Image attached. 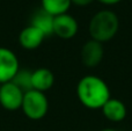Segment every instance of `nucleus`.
I'll return each instance as SVG.
<instances>
[{"instance_id":"1","label":"nucleus","mask_w":132,"mask_h":131,"mask_svg":"<svg viewBox=\"0 0 132 131\" xmlns=\"http://www.w3.org/2000/svg\"><path fill=\"white\" fill-rule=\"evenodd\" d=\"M77 96L86 108L101 109L110 99V89L103 79L96 76H86L78 83Z\"/></svg>"},{"instance_id":"2","label":"nucleus","mask_w":132,"mask_h":131,"mask_svg":"<svg viewBox=\"0 0 132 131\" xmlns=\"http://www.w3.org/2000/svg\"><path fill=\"white\" fill-rule=\"evenodd\" d=\"M119 29V20L115 12L103 9L94 14L89 22V35L92 39L104 43L116 36Z\"/></svg>"},{"instance_id":"3","label":"nucleus","mask_w":132,"mask_h":131,"mask_svg":"<svg viewBox=\"0 0 132 131\" xmlns=\"http://www.w3.org/2000/svg\"><path fill=\"white\" fill-rule=\"evenodd\" d=\"M23 114L30 120H41L46 115L49 109L48 97L44 93L30 89L24 93L21 104Z\"/></svg>"},{"instance_id":"4","label":"nucleus","mask_w":132,"mask_h":131,"mask_svg":"<svg viewBox=\"0 0 132 131\" xmlns=\"http://www.w3.org/2000/svg\"><path fill=\"white\" fill-rule=\"evenodd\" d=\"M24 92L18 87L13 81L1 84L0 87V104L7 110H18L21 108Z\"/></svg>"},{"instance_id":"5","label":"nucleus","mask_w":132,"mask_h":131,"mask_svg":"<svg viewBox=\"0 0 132 131\" xmlns=\"http://www.w3.org/2000/svg\"><path fill=\"white\" fill-rule=\"evenodd\" d=\"M19 70V59L15 53L9 49L0 46V84L12 81Z\"/></svg>"},{"instance_id":"6","label":"nucleus","mask_w":132,"mask_h":131,"mask_svg":"<svg viewBox=\"0 0 132 131\" xmlns=\"http://www.w3.org/2000/svg\"><path fill=\"white\" fill-rule=\"evenodd\" d=\"M79 24L77 20L68 13L53 16L52 34L62 39H71L77 35Z\"/></svg>"},{"instance_id":"7","label":"nucleus","mask_w":132,"mask_h":131,"mask_svg":"<svg viewBox=\"0 0 132 131\" xmlns=\"http://www.w3.org/2000/svg\"><path fill=\"white\" fill-rule=\"evenodd\" d=\"M104 48L103 43H100L94 39H89L84 44L81 49L82 64L87 67H96L103 59Z\"/></svg>"},{"instance_id":"8","label":"nucleus","mask_w":132,"mask_h":131,"mask_svg":"<svg viewBox=\"0 0 132 131\" xmlns=\"http://www.w3.org/2000/svg\"><path fill=\"white\" fill-rule=\"evenodd\" d=\"M45 37L46 36L38 28L30 24L22 29V31L20 32L19 42H20V45L26 50H35L43 43Z\"/></svg>"},{"instance_id":"9","label":"nucleus","mask_w":132,"mask_h":131,"mask_svg":"<svg viewBox=\"0 0 132 131\" xmlns=\"http://www.w3.org/2000/svg\"><path fill=\"white\" fill-rule=\"evenodd\" d=\"M55 84V76L49 69L41 67L31 72V88L38 92H46Z\"/></svg>"},{"instance_id":"10","label":"nucleus","mask_w":132,"mask_h":131,"mask_svg":"<svg viewBox=\"0 0 132 131\" xmlns=\"http://www.w3.org/2000/svg\"><path fill=\"white\" fill-rule=\"evenodd\" d=\"M102 114L110 122H121L126 117V107L124 102L118 99L110 97L101 108Z\"/></svg>"},{"instance_id":"11","label":"nucleus","mask_w":132,"mask_h":131,"mask_svg":"<svg viewBox=\"0 0 132 131\" xmlns=\"http://www.w3.org/2000/svg\"><path fill=\"white\" fill-rule=\"evenodd\" d=\"M31 26L38 28L45 36L52 34V26H53V16L46 13L45 11L41 9L34 15L31 20Z\"/></svg>"},{"instance_id":"12","label":"nucleus","mask_w":132,"mask_h":131,"mask_svg":"<svg viewBox=\"0 0 132 131\" xmlns=\"http://www.w3.org/2000/svg\"><path fill=\"white\" fill-rule=\"evenodd\" d=\"M41 1L42 9L52 16L67 13L68 8L72 5L71 0H41Z\"/></svg>"},{"instance_id":"13","label":"nucleus","mask_w":132,"mask_h":131,"mask_svg":"<svg viewBox=\"0 0 132 131\" xmlns=\"http://www.w3.org/2000/svg\"><path fill=\"white\" fill-rule=\"evenodd\" d=\"M13 81L20 89L23 92H28V91L32 89L31 88V72L27 71V70H19L18 73L13 78Z\"/></svg>"},{"instance_id":"14","label":"nucleus","mask_w":132,"mask_h":131,"mask_svg":"<svg viewBox=\"0 0 132 131\" xmlns=\"http://www.w3.org/2000/svg\"><path fill=\"white\" fill-rule=\"evenodd\" d=\"M93 1L94 0H71V2H72L73 5H75V6H80V7L88 6V5H90Z\"/></svg>"},{"instance_id":"15","label":"nucleus","mask_w":132,"mask_h":131,"mask_svg":"<svg viewBox=\"0 0 132 131\" xmlns=\"http://www.w3.org/2000/svg\"><path fill=\"white\" fill-rule=\"evenodd\" d=\"M98 1L103 5H116L118 2H121L122 0H98Z\"/></svg>"},{"instance_id":"16","label":"nucleus","mask_w":132,"mask_h":131,"mask_svg":"<svg viewBox=\"0 0 132 131\" xmlns=\"http://www.w3.org/2000/svg\"><path fill=\"white\" fill-rule=\"evenodd\" d=\"M101 131H116V130H115V129H103Z\"/></svg>"},{"instance_id":"17","label":"nucleus","mask_w":132,"mask_h":131,"mask_svg":"<svg viewBox=\"0 0 132 131\" xmlns=\"http://www.w3.org/2000/svg\"><path fill=\"white\" fill-rule=\"evenodd\" d=\"M0 87H1V84H0Z\"/></svg>"}]
</instances>
